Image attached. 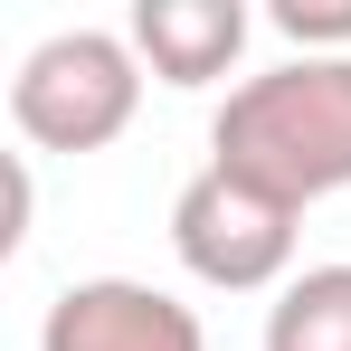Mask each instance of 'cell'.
<instances>
[{"label":"cell","mask_w":351,"mask_h":351,"mask_svg":"<svg viewBox=\"0 0 351 351\" xmlns=\"http://www.w3.org/2000/svg\"><path fill=\"white\" fill-rule=\"evenodd\" d=\"M29 237V162H10V228H0V256Z\"/></svg>","instance_id":"8"},{"label":"cell","mask_w":351,"mask_h":351,"mask_svg":"<svg viewBox=\"0 0 351 351\" xmlns=\"http://www.w3.org/2000/svg\"><path fill=\"white\" fill-rule=\"evenodd\" d=\"M276 29L304 58H351V0H276Z\"/></svg>","instance_id":"7"},{"label":"cell","mask_w":351,"mask_h":351,"mask_svg":"<svg viewBox=\"0 0 351 351\" xmlns=\"http://www.w3.org/2000/svg\"><path fill=\"white\" fill-rule=\"evenodd\" d=\"M123 38H133V58L152 66L162 86H209L247 48V10L237 0H133Z\"/></svg>","instance_id":"5"},{"label":"cell","mask_w":351,"mask_h":351,"mask_svg":"<svg viewBox=\"0 0 351 351\" xmlns=\"http://www.w3.org/2000/svg\"><path fill=\"white\" fill-rule=\"evenodd\" d=\"M209 162L276 190L285 209L351 190V58H285L228 86V105L209 123Z\"/></svg>","instance_id":"1"},{"label":"cell","mask_w":351,"mask_h":351,"mask_svg":"<svg viewBox=\"0 0 351 351\" xmlns=\"http://www.w3.org/2000/svg\"><path fill=\"white\" fill-rule=\"evenodd\" d=\"M38 351H209L199 313L162 285H133V276H86L48 304Z\"/></svg>","instance_id":"4"},{"label":"cell","mask_w":351,"mask_h":351,"mask_svg":"<svg viewBox=\"0 0 351 351\" xmlns=\"http://www.w3.org/2000/svg\"><path fill=\"white\" fill-rule=\"evenodd\" d=\"M266 351H351V266H304L266 313Z\"/></svg>","instance_id":"6"},{"label":"cell","mask_w":351,"mask_h":351,"mask_svg":"<svg viewBox=\"0 0 351 351\" xmlns=\"http://www.w3.org/2000/svg\"><path fill=\"white\" fill-rule=\"evenodd\" d=\"M143 105V58L114 29H58L10 76V123L38 152H105Z\"/></svg>","instance_id":"2"},{"label":"cell","mask_w":351,"mask_h":351,"mask_svg":"<svg viewBox=\"0 0 351 351\" xmlns=\"http://www.w3.org/2000/svg\"><path fill=\"white\" fill-rule=\"evenodd\" d=\"M294 219L304 209H285L276 190H256V180H237V171L209 162L171 199V247H180V266L199 285L266 294V285H294Z\"/></svg>","instance_id":"3"}]
</instances>
